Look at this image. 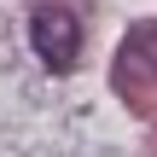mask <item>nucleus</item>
Instances as JSON below:
<instances>
[{
    "instance_id": "1",
    "label": "nucleus",
    "mask_w": 157,
    "mask_h": 157,
    "mask_svg": "<svg viewBox=\"0 0 157 157\" xmlns=\"http://www.w3.org/2000/svg\"><path fill=\"white\" fill-rule=\"evenodd\" d=\"M29 29H35V52H41L47 70H70V64H76V52H82V29H76V17H70L64 6H35Z\"/></svg>"
},
{
    "instance_id": "2",
    "label": "nucleus",
    "mask_w": 157,
    "mask_h": 157,
    "mask_svg": "<svg viewBox=\"0 0 157 157\" xmlns=\"http://www.w3.org/2000/svg\"><path fill=\"white\" fill-rule=\"evenodd\" d=\"M157 76V23H140L134 35H128V47H122V58H117V76Z\"/></svg>"
}]
</instances>
